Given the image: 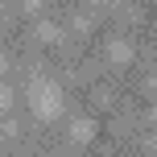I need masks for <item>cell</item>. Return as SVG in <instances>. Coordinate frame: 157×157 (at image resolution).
<instances>
[{
  "mask_svg": "<svg viewBox=\"0 0 157 157\" xmlns=\"http://www.w3.org/2000/svg\"><path fill=\"white\" fill-rule=\"evenodd\" d=\"M87 4H99V0H87Z\"/></svg>",
  "mask_w": 157,
  "mask_h": 157,
  "instance_id": "7",
  "label": "cell"
},
{
  "mask_svg": "<svg viewBox=\"0 0 157 157\" xmlns=\"http://www.w3.org/2000/svg\"><path fill=\"white\" fill-rule=\"evenodd\" d=\"M29 108H33L37 120L50 124V120L62 116V91H58L54 83H41V78H37V83H29Z\"/></svg>",
  "mask_w": 157,
  "mask_h": 157,
  "instance_id": "1",
  "label": "cell"
},
{
  "mask_svg": "<svg viewBox=\"0 0 157 157\" xmlns=\"http://www.w3.org/2000/svg\"><path fill=\"white\" fill-rule=\"evenodd\" d=\"M149 91H157V71H153V75H149Z\"/></svg>",
  "mask_w": 157,
  "mask_h": 157,
  "instance_id": "6",
  "label": "cell"
},
{
  "mask_svg": "<svg viewBox=\"0 0 157 157\" xmlns=\"http://www.w3.org/2000/svg\"><path fill=\"white\" fill-rule=\"evenodd\" d=\"M37 37H41V41H58L62 33H58V25H54V21H37Z\"/></svg>",
  "mask_w": 157,
  "mask_h": 157,
  "instance_id": "4",
  "label": "cell"
},
{
  "mask_svg": "<svg viewBox=\"0 0 157 157\" xmlns=\"http://www.w3.org/2000/svg\"><path fill=\"white\" fill-rule=\"evenodd\" d=\"M91 136H95V124H91V120H75V124H71V141L75 145L91 141Z\"/></svg>",
  "mask_w": 157,
  "mask_h": 157,
  "instance_id": "3",
  "label": "cell"
},
{
  "mask_svg": "<svg viewBox=\"0 0 157 157\" xmlns=\"http://www.w3.org/2000/svg\"><path fill=\"white\" fill-rule=\"evenodd\" d=\"M25 8H29V13H33V8H41V0H25Z\"/></svg>",
  "mask_w": 157,
  "mask_h": 157,
  "instance_id": "5",
  "label": "cell"
},
{
  "mask_svg": "<svg viewBox=\"0 0 157 157\" xmlns=\"http://www.w3.org/2000/svg\"><path fill=\"white\" fill-rule=\"evenodd\" d=\"M108 54H112V62H116V66L132 62V46H128L124 37H116V41H112V46H108Z\"/></svg>",
  "mask_w": 157,
  "mask_h": 157,
  "instance_id": "2",
  "label": "cell"
}]
</instances>
